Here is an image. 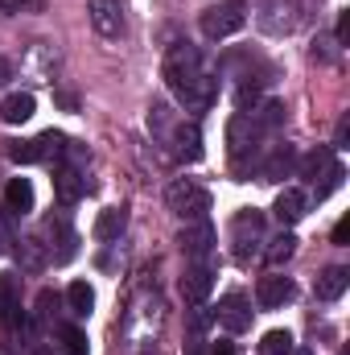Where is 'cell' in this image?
Returning a JSON list of instances; mask_svg holds the SVG:
<instances>
[{"label": "cell", "mask_w": 350, "mask_h": 355, "mask_svg": "<svg viewBox=\"0 0 350 355\" xmlns=\"http://www.w3.org/2000/svg\"><path fill=\"white\" fill-rule=\"evenodd\" d=\"M177 244H181V252H185L190 261H202V257L214 248V227H210V219L185 223V227H181V236H177Z\"/></svg>", "instance_id": "obj_9"}, {"label": "cell", "mask_w": 350, "mask_h": 355, "mask_svg": "<svg viewBox=\"0 0 350 355\" xmlns=\"http://www.w3.org/2000/svg\"><path fill=\"white\" fill-rule=\"evenodd\" d=\"M83 190H87V182H83V174H79L75 166H58V170H54V194H58L62 202H79Z\"/></svg>", "instance_id": "obj_15"}, {"label": "cell", "mask_w": 350, "mask_h": 355, "mask_svg": "<svg viewBox=\"0 0 350 355\" xmlns=\"http://www.w3.org/2000/svg\"><path fill=\"white\" fill-rule=\"evenodd\" d=\"M87 21L95 25V33H103V37H120L124 33L120 0H87Z\"/></svg>", "instance_id": "obj_7"}, {"label": "cell", "mask_w": 350, "mask_h": 355, "mask_svg": "<svg viewBox=\"0 0 350 355\" xmlns=\"http://www.w3.org/2000/svg\"><path fill=\"white\" fill-rule=\"evenodd\" d=\"M293 281L288 277H280V272H272V277H260V285H256V302H260V310H280L284 302H293Z\"/></svg>", "instance_id": "obj_11"}, {"label": "cell", "mask_w": 350, "mask_h": 355, "mask_svg": "<svg viewBox=\"0 0 350 355\" xmlns=\"http://www.w3.org/2000/svg\"><path fill=\"white\" fill-rule=\"evenodd\" d=\"M326 182H322V186H317V202H322V198H330V194H334V190H338V186H342V178H347V170H342V166H338V162H334V166H330V170H326Z\"/></svg>", "instance_id": "obj_27"}, {"label": "cell", "mask_w": 350, "mask_h": 355, "mask_svg": "<svg viewBox=\"0 0 350 355\" xmlns=\"http://www.w3.org/2000/svg\"><path fill=\"white\" fill-rule=\"evenodd\" d=\"M210 355H235V347H231V343H214V347H210Z\"/></svg>", "instance_id": "obj_34"}, {"label": "cell", "mask_w": 350, "mask_h": 355, "mask_svg": "<svg viewBox=\"0 0 350 355\" xmlns=\"http://www.w3.org/2000/svg\"><path fill=\"white\" fill-rule=\"evenodd\" d=\"M8 79H12V67H8V58H0V87H4Z\"/></svg>", "instance_id": "obj_33"}, {"label": "cell", "mask_w": 350, "mask_h": 355, "mask_svg": "<svg viewBox=\"0 0 350 355\" xmlns=\"http://www.w3.org/2000/svg\"><path fill=\"white\" fill-rule=\"evenodd\" d=\"M293 355H313V352H297V347H293Z\"/></svg>", "instance_id": "obj_35"}, {"label": "cell", "mask_w": 350, "mask_h": 355, "mask_svg": "<svg viewBox=\"0 0 350 355\" xmlns=\"http://www.w3.org/2000/svg\"><path fill=\"white\" fill-rule=\"evenodd\" d=\"M165 141H174V153L181 157V162H198V157H202V128H198L194 120L174 124Z\"/></svg>", "instance_id": "obj_10"}, {"label": "cell", "mask_w": 350, "mask_h": 355, "mask_svg": "<svg viewBox=\"0 0 350 355\" xmlns=\"http://www.w3.org/2000/svg\"><path fill=\"white\" fill-rule=\"evenodd\" d=\"M165 202H169V211H174L177 219L198 223V219H206V211H210V190L198 186L194 178H177L174 186L165 190Z\"/></svg>", "instance_id": "obj_4"}, {"label": "cell", "mask_w": 350, "mask_h": 355, "mask_svg": "<svg viewBox=\"0 0 350 355\" xmlns=\"http://www.w3.org/2000/svg\"><path fill=\"white\" fill-rule=\"evenodd\" d=\"M330 166H334V149H317V153H309V157L301 162V178H313V182H317Z\"/></svg>", "instance_id": "obj_23"}, {"label": "cell", "mask_w": 350, "mask_h": 355, "mask_svg": "<svg viewBox=\"0 0 350 355\" xmlns=\"http://www.w3.org/2000/svg\"><path fill=\"white\" fill-rule=\"evenodd\" d=\"M260 240H264V215L260 211H239L231 219V244H235V261L248 265L256 252H260Z\"/></svg>", "instance_id": "obj_5"}, {"label": "cell", "mask_w": 350, "mask_h": 355, "mask_svg": "<svg viewBox=\"0 0 350 355\" xmlns=\"http://www.w3.org/2000/svg\"><path fill=\"white\" fill-rule=\"evenodd\" d=\"M260 355H293V335L288 331H268L260 343Z\"/></svg>", "instance_id": "obj_25"}, {"label": "cell", "mask_w": 350, "mask_h": 355, "mask_svg": "<svg viewBox=\"0 0 350 355\" xmlns=\"http://www.w3.org/2000/svg\"><path fill=\"white\" fill-rule=\"evenodd\" d=\"M33 112H37V99H33L29 91H12V95L0 103V120H4V124H25Z\"/></svg>", "instance_id": "obj_14"}, {"label": "cell", "mask_w": 350, "mask_h": 355, "mask_svg": "<svg viewBox=\"0 0 350 355\" xmlns=\"http://www.w3.org/2000/svg\"><path fill=\"white\" fill-rule=\"evenodd\" d=\"M252 116H256V124H260L264 132H272V128L284 124V103H280V99H264V103L252 107Z\"/></svg>", "instance_id": "obj_22"}, {"label": "cell", "mask_w": 350, "mask_h": 355, "mask_svg": "<svg viewBox=\"0 0 350 355\" xmlns=\"http://www.w3.org/2000/svg\"><path fill=\"white\" fill-rule=\"evenodd\" d=\"M12 297H17V281L8 272H0V306H12Z\"/></svg>", "instance_id": "obj_28"}, {"label": "cell", "mask_w": 350, "mask_h": 355, "mask_svg": "<svg viewBox=\"0 0 350 355\" xmlns=\"http://www.w3.org/2000/svg\"><path fill=\"white\" fill-rule=\"evenodd\" d=\"M293 166H297V153H293V145H276V149H272V157L264 162V178H268V182H280V178L288 174Z\"/></svg>", "instance_id": "obj_19"}, {"label": "cell", "mask_w": 350, "mask_h": 355, "mask_svg": "<svg viewBox=\"0 0 350 355\" xmlns=\"http://www.w3.org/2000/svg\"><path fill=\"white\" fill-rule=\"evenodd\" d=\"M37 355H50V352H37Z\"/></svg>", "instance_id": "obj_36"}, {"label": "cell", "mask_w": 350, "mask_h": 355, "mask_svg": "<svg viewBox=\"0 0 350 355\" xmlns=\"http://www.w3.org/2000/svg\"><path fill=\"white\" fill-rule=\"evenodd\" d=\"M58 103H62V107H71V112H75V103H79V99H75V95H71V91H58Z\"/></svg>", "instance_id": "obj_32"}, {"label": "cell", "mask_w": 350, "mask_h": 355, "mask_svg": "<svg viewBox=\"0 0 350 355\" xmlns=\"http://www.w3.org/2000/svg\"><path fill=\"white\" fill-rule=\"evenodd\" d=\"M165 87L185 112H206L214 103V95H219V79L206 71L202 54L181 42L165 54Z\"/></svg>", "instance_id": "obj_1"}, {"label": "cell", "mask_w": 350, "mask_h": 355, "mask_svg": "<svg viewBox=\"0 0 350 355\" xmlns=\"http://www.w3.org/2000/svg\"><path fill=\"white\" fill-rule=\"evenodd\" d=\"M347 285H350V272L342 265H330L322 277H317V285H313V289H317V297H322V302H338V297L347 293Z\"/></svg>", "instance_id": "obj_17"}, {"label": "cell", "mask_w": 350, "mask_h": 355, "mask_svg": "<svg viewBox=\"0 0 350 355\" xmlns=\"http://www.w3.org/2000/svg\"><path fill=\"white\" fill-rule=\"evenodd\" d=\"M260 137H264V128L256 124V116H252V112H235V116H231V124H227V145H231L235 170L243 166V157H248V153H256V149H260Z\"/></svg>", "instance_id": "obj_6"}, {"label": "cell", "mask_w": 350, "mask_h": 355, "mask_svg": "<svg viewBox=\"0 0 350 355\" xmlns=\"http://www.w3.org/2000/svg\"><path fill=\"white\" fill-rule=\"evenodd\" d=\"M8 157L17 166H33V162H42V145L37 141H8Z\"/></svg>", "instance_id": "obj_24"}, {"label": "cell", "mask_w": 350, "mask_h": 355, "mask_svg": "<svg viewBox=\"0 0 350 355\" xmlns=\"http://www.w3.org/2000/svg\"><path fill=\"white\" fill-rule=\"evenodd\" d=\"M202 37H210V42H223V37H235L243 25H248V4L243 0H219V4H210L206 12H202Z\"/></svg>", "instance_id": "obj_3"}, {"label": "cell", "mask_w": 350, "mask_h": 355, "mask_svg": "<svg viewBox=\"0 0 350 355\" xmlns=\"http://www.w3.org/2000/svg\"><path fill=\"white\" fill-rule=\"evenodd\" d=\"M305 207H309V198H305V190H297V186H284V190L276 194V202H272L276 219H280V223H288V227L305 219Z\"/></svg>", "instance_id": "obj_12"}, {"label": "cell", "mask_w": 350, "mask_h": 355, "mask_svg": "<svg viewBox=\"0 0 350 355\" xmlns=\"http://www.w3.org/2000/svg\"><path fill=\"white\" fill-rule=\"evenodd\" d=\"M309 8H313V0H252V21L268 37H288L301 29Z\"/></svg>", "instance_id": "obj_2"}, {"label": "cell", "mask_w": 350, "mask_h": 355, "mask_svg": "<svg viewBox=\"0 0 350 355\" xmlns=\"http://www.w3.org/2000/svg\"><path fill=\"white\" fill-rule=\"evenodd\" d=\"M4 207H8L12 215H29V211H33V182H29V178H12V182L4 186Z\"/></svg>", "instance_id": "obj_16"}, {"label": "cell", "mask_w": 350, "mask_h": 355, "mask_svg": "<svg viewBox=\"0 0 350 355\" xmlns=\"http://www.w3.org/2000/svg\"><path fill=\"white\" fill-rule=\"evenodd\" d=\"M210 289H214V272L206 265H194L181 277V297H185L190 306H202V302L210 297Z\"/></svg>", "instance_id": "obj_13"}, {"label": "cell", "mask_w": 350, "mask_h": 355, "mask_svg": "<svg viewBox=\"0 0 350 355\" xmlns=\"http://www.w3.org/2000/svg\"><path fill=\"white\" fill-rule=\"evenodd\" d=\"M293 252H297V236H293V232H280V236L264 248V261H268V268H280L284 261H293Z\"/></svg>", "instance_id": "obj_20"}, {"label": "cell", "mask_w": 350, "mask_h": 355, "mask_svg": "<svg viewBox=\"0 0 350 355\" xmlns=\"http://www.w3.org/2000/svg\"><path fill=\"white\" fill-rule=\"evenodd\" d=\"M124 223H128V211H124V207L99 211V219H95V240H116V236L124 232Z\"/></svg>", "instance_id": "obj_18"}, {"label": "cell", "mask_w": 350, "mask_h": 355, "mask_svg": "<svg viewBox=\"0 0 350 355\" xmlns=\"http://www.w3.org/2000/svg\"><path fill=\"white\" fill-rule=\"evenodd\" d=\"M66 306H71V314L87 318L91 310H95V289H91L87 281H75V285L66 289Z\"/></svg>", "instance_id": "obj_21"}, {"label": "cell", "mask_w": 350, "mask_h": 355, "mask_svg": "<svg viewBox=\"0 0 350 355\" xmlns=\"http://www.w3.org/2000/svg\"><path fill=\"white\" fill-rule=\"evenodd\" d=\"M214 318H219V327H223V331L239 335V331H248V327H252V306H248V297H243V293H227V297L219 302Z\"/></svg>", "instance_id": "obj_8"}, {"label": "cell", "mask_w": 350, "mask_h": 355, "mask_svg": "<svg viewBox=\"0 0 350 355\" xmlns=\"http://www.w3.org/2000/svg\"><path fill=\"white\" fill-rule=\"evenodd\" d=\"M58 335H62V352H66V355H87V352H91L87 335H83L79 327H62Z\"/></svg>", "instance_id": "obj_26"}, {"label": "cell", "mask_w": 350, "mask_h": 355, "mask_svg": "<svg viewBox=\"0 0 350 355\" xmlns=\"http://www.w3.org/2000/svg\"><path fill=\"white\" fill-rule=\"evenodd\" d=\"M347 141H350V120H342L338 124V137H334V149H347Z\"/></svg>", "instance_id": "obj_31"}, {"label": "cell", "mask_w": 350, "mask_h": 355, "mask_svg": "<svg viewBox=\"0 0 350 355\" xmlns=\"http://www.w3.org/2000/svg\"><path fill=\"white\" fill-rule=\"evenodd\" d=\"M42 8V0H0V12H29Z\"/></svg>", "instance_id": "obj_29"}, {"label": "cell", "mask_w": 350, "mask_h": 355, "mask_svg": "<svg viewBox=\"0 0 350 355\" xmlns=\"http://www.w3.org/2000/svg\"><path fill=\"white\" fill-rule=\"evenodd\" d=\"M347 240H350V219L342 215V219L334 223V244H347Z\"/></svg>", "instance_id": "obj_30"}]
</instances>
